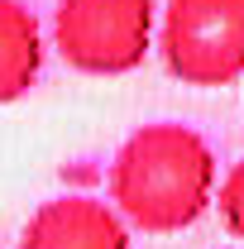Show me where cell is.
I'll use <instances>...</instances> for the list:
<instances>
[{
    "label": "cell",
    "mask_w": 244,
    "mask_h": 249,
    "mask_svg": "<svg viewBox=\"0 0 244 249\" xmlns=\"http://www.w3.org/2000/svg\"><path fill=\"white\" fill-rule=\"evenodd\" d=\"M215 196L211 144L177 120L134 129L110 163V211L144 235H177L196 225Z\"/></svg>",
    "instance_id": "6da1fadb"
},
{
    "label": "cell",
    "mask_w": 244,
    "mask_h": 249,
    "mask_svg": "<svg viewBox=\"0 0 244 249\" xmlns=\"http://www.w3.org/2000/svg\"><path fill=\"white\" fill-rule=\"evenodd\" d=\"M163 67L182 87H230L244 77V0H168L158 29Z\"/></svg>",
    "instance_id": "7a4b0ae2"
},
{
    "label": "cell",
    "mask_w": 244,
    "mask_h": 249,
    "mask_svg": "<svg viewBox=\"0 0 244 249\" xmlns=\"http://www.w3.org/2000/svg\"><path fill=\"white\" fill-rule=\"evenodd\" d=\"M53 43L77 72H134L153 48V0H58Z\"/></svg>",
    "instance_id": "3957f363"
},
{
    "label": "cell",
    "mask_w": 244,
    "mask_h": 249,
    "mask_svg": "<svg viewBox=\"0 0 244 249\" xmlns=\"http://www.w3.org/2000/svg\"><path fill=\"white\" fill-rule=\"evenodd\" d=\"M19 249H129V230L105 201L87 192H67L29 216Z\"/></svg>",
    "instance_id": "277c9868"
},
{
    "label": "cell",
    "mask_w": 244,
    "mask_h": 249,
    "mask_svg": "<svg viewBox=\"0 0 244 249\" xmlns=\"http://www.w3.org/2000/svg\"><path fill=\"white\" fill-rule=\"evenodd\" d=\"M43 67V29L24 0H0V106L29 96Z\"/></svg>",
    "instance_id": "5b68a950"
},
{
    "label": "cell",
    "mask_w": 244,
    "mask_h": 249,
    "mask_svg": "<svg viewBox=\"0 0 244 249\" xmlns=\"http://www.w3.org/2000/svg\"><path fill=\"white\" fill-rule=\"evenodd\" d=\"M215 206H220V220H225V230L235 235V240H244V158L220 178V192L211 196Z\"/></svg>",
    "instance_id": "8992f818"
},
{
    "label": "cell",
    "mask_w": 244,
    "mask_h": 249,
    "mask_svg": "<svg viewBox=\"0 0 244 249\" xmlns=\"http://www.w3.org/2000/svg\"><path fill=\"white\" fill-rule=\"evenodd\" d=\"M230 249H244V245H230Z\"/></svg>",
    "instance_id": "52a82bcc"
}]
</instances>
